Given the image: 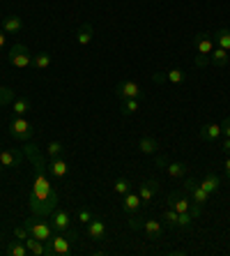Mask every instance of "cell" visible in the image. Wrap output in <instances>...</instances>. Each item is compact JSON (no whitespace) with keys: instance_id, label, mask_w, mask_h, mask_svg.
I'll list each match as a JSON object with an SVG mask.
<instances>
[{"instance_id":"44dd1931","label":"cell","mask_w":230,"mask_h":256,"mask_svg":"<svg viewBox=\"0 0 230 256\" xmlns=\"http://www.w3.org/2000/svg\"><path fill=\"white\" fill-rule=\"evenodd\" d=\"M201 187L207 192V194H214V192H219V187H221V178L214 176V173H207L205 180L201 182Z\"/></svg>"},{"instance_id":"8fae6325","label":"cell","mask_w":230,"mask_h":256,"mask_svg":"<svg viewBox=\"0 0 230 256\" xmlns=\"http://www.w3.org/2000/svg\"><path fill=\"white\" fill-rule=\"evenodd\" d=\"M21 162H23V155L16 152V150H0V164H2V168H16V166H21Z\"/></svg>"},{"instance_id":"603a6c76","label":"cell","mask_w":230,"mask_h":256,"mask_svg":"<svg viewBox=\"0 0 230 256\" xmlns=\"http://www.w3.org/2000/svg\"><path fill=\"white\" fill-rule=\"evenodd\" d=\"M32 67L35 70H48L51 67V54L48 51H39L37 56H32Z\"/></svg>"},{"instance_id":"1f68e13d","label":"cell","mask_w":230,"mask_h":256,"mask_svg":"<svg viewBox=\"0 0 230 256\" xmlns=\"http://www.w3.org/2000/svg\"><path fill=\"white\" fill-rule=\"evenodd\" d=\"M76 220H78V224H90V222L95 220V214H92V210H88V208H83V210H78V214H76Z\"/></svg>"},{"instance_id":"d4e9b609","label":"cell","mask_w":230,"mask_h":256,"mask_svg":"<svg viewBox=\"0 0 230 256\" xmlns=\"http://www.w3.org/2000/svg\"><path fill=\"white\" fill-rule=\"evenodd\" d=\"M51 173H53L55 178H65L67 176V162L62 160V157H55V160H51Z\"/></svg>"},{"instance_id":"cb8c5ba5","label":"cell","mask_w":230,"mask_h":256,"mask_svg":"<svg viewBox=\"0 0 230 256\" xmlns=\"http://www.w3.org/2000/svg\"><path fill=\"white\" fill-rule=\"evenodd\" d=\"M5 252H7L9 256H25V254H30L23 240H12V242L5 247Z\"/></svg>"},{"instance_id":"836d02e7","label":"cell","mask_w":230,"mask_h":256,"mask_svg":"<svg viewBox=\"0 0 230 256\" xmlns=\"http://www.w3.org/2000/svg\"><path fill=\"white\" fill-rule=\"evenodd\" d=\"M14 238L16 240H28L30 238V231H28V226H25V224H18V226H14Z\"/></svg>"},{"instance_id":"8d00e7d4","label":"cell","mask_w":230,"mask_h":256,"mask_svg":"<svg viewBox=\"0 0 230 256\" xmlns=\"http://www.w3.org/2000/svg\"><path fill=\"white\" fill-rule=\"evenodd\" d=\"M143 222H145V220H141V217H138V212L129 214V228H134V231H141V228H143Z\"/></svg>"},{"instance_id":"4fadbf2b","label":"cell","mask_w":230,"mask_h":256,"mask_svg":"<svg viewBox=\"0 0 230 256\" xmlns=\"http://www.w3.org/2000/svg\"><path fill=\"white\" fill-rule=\"evenodd\" d=\"M53 226L58 228L60 233H71V217L67 210H53Z\"/></svg>"},{"instance_id":"3957f363","label":"cell","mask_w":230,"mask_h":256,"mask_svg":"<svg viewBox=\"0 0 230 256\" xmlns=\"http://www.w3.org/2000/svg\"><path fill=\"white\" fill-rule=\"evenodd\" d=\"M9 62H12L16 70H25V67L32 65V56H30L28 46L25 44H14L12 48H9Z\"/></svg>"},{"instance_id":"b9f144b4","label":"cell","mask_w":230,"mask_h":256,"mask_svg":"<svg viewBox=\"0 0 230 256\" xmlns=\"http://www.w3.org/2000/svg\"><path fill=\"white\" fill-rule=\"evenodd\" d=\"M0 168H2V164H0Z\"/></svg>"},{"instance_id":"60d3db41","label":"cell","mask_w":230,"mask_h":256,"mask_svg":"<svg viewBox=\"0 0 230 256\" xmlns=\"http://www.w3.org/2000/svg\"><path fill=\"white\" fill-rule=\"evenodd\" d=\"M226 178L230 180V155L226 157Z\"/></svg>"},{"instance_id":"5b68a950","label":"cell","mask_w":230,"mask_h":256,"mask_svg":"<svg viewBox=\"0 0 230 256\" xmlns=\"http://www.w3.org/2000/svg\"><path fill=\"white\" fill-rule=\"evenodd\" d=\"M184 190L189 192L191 201H194L196 206H205V203L210 201V194H207V192L203 190V187H201V182H198V180H194V178H187V180H184Z\"/></svg>"},{"instance_id":"484cf974","label":"cell","mask_w":230,"mask_h":256,"mask_svg":"<svg viewBox=\"0 0 230 256\" xmlns=\"http://www.w3.org/2000/svg\"><path fill=\"white\" fill-rule=\"evenodd\" d=\"M12 111H14V116H28L30 114V100H25V97L14 100L12 102Z\"/></svg>"},{"instance_id":"f1b7e54d","label":"cell","mask_w":230,"mask_h":256,"mask_svg":"<svg viewBox=\"0 0 230 256\" xmlns=\"http://www.w3.org/2000/svg\"><path fill=\"white\" fill-rule=\"evenodd\" d=\"M217 44L221 48H226V51H230V30H226V28H221V30H217Z\"/></svg>"},{"instance_id":"30bf717a","label":"cell","mask_w":230,"mask_h":256,"mask_svg":"<svg viewBox=\"0 0 230 256\" xmlns=\"http://www.w3.org/2000/svg\"><path fill=\"white\" fill-rule=\"evenodd\" d=\"M143 208V203H141V196H138V192H127L122 196V210L127 214H136L138 210Z\"/></svg>"},{"instance_id":"e0dca14e","label":"cell","mask_w":230,"mask_h":256,"mask_svg":"<svg viewBox=\"0 0 230 256\" xmlns=\"http://www.w3.org/2000/svg\"><path fill=\"white\" fill-rule=\"evenodd\" d=\"M143 231H145V236H148L150 240H159L161 236H164V226H161V222H157V220L143 222Z\"/></svg>"},{"instance_id":"ac0fdd59","label":"cell","mask_w":230,"mask_h":256,"mask_svg":"<svg viewBox=\"0 0 230 256\" xmlns=\"http://www.w3.org/2000/svg\"><path fill=\"white\" fill-rule=\"evenodd\" d=\"M92 37H95V28L90 24H81L76 30V42L78 46H88L90 42H92Z\"/></svg>"},{"instance_id":"5bb4252c","label":"cell","mask_w":230,"mask_h":256,"mask_svg":"<svg viewBox=\"0 0 230 256\" xmlns=\"http://www.w3.org/2000/svg\"><path fill=\"white\" fill-rule=\"evenodd\" d=\"M122 100H131V97H141V86L136 84V81H122L115 90Z\"/></svg>"},{"instance_id":"7c38bea8","label":"cell","mask_w":230,"mask_h":256,"mask_svg":"<svg viewBox=\"0 0 230 256\" xmlns=\"http://www.w3.org/2000/svg\"><path fill=\"white\" fill-rule=\"evenodd\" d=\"M85 233H88L92 240H104L106 238V233H108V228H106V222H101V220H92L90 224H85Z\"/></svg>"},{"instance_id":"4dcf8cb0","label":"cell","mask_w":230,"mask_h":256,"mask_svg":"<svg viewBox=\"0 0 230 256\" xmlns=\"http://www.w3.org/2000/svg\"><path fill=\"white\" fill-rule=\"evenodd\" d=\"M14 100H16V97H14V90L12 88H0V106L12 104Z\"/></svg>"},{"instance_id":"f35d334b","label":"cell","mask_w":230,"mask_h":256,"mask_svg":"<svg viewBox=\"0 0 230 256\" xmlns=\"http://www.w3.org/2000/svg\"><path fill=\"white\" fill-rule=\"evenodd\" d=\"M221 152H224V155H226V157H228V155H230V138H228V136H226V141H224V143H221Z\"/></svg>"},{"instance_id":"4316f807","label":"cell","mask_w":230,"mask_h":256,"mask_svg":"<svg viewBox=\"0 0 230 256\" xmlns=\"http://www.w3.org/2000/svg\"><path fill=\"white\" fill-rule=\"evenodd\" d=\"M138 108H141V104H138V97H131V100H122V116H134Z\"/></svg>"},{"instance_id":"9a60e30c","label":"cell","mask_w":230,"mask_h":256,"mask_svg":"<svg viewBox=\"0 0 230 256\" xmlns=\"http://www.w3.org/2000/svg\"><path fill=\"white\" fill-rule=\"evenodd\" d=\"M2 30L7 35H18L23 30V18L16 16V14H9V16L2 18Z\"/></svg>"},{"instance_id":"f546056e","label":"cell","mask_w":230,"mask_h":256,"mask_svg":"<svg viewBox=\"0 0 230 256\" xmlns=\"http://www.w3.org/2000/svg\"><path fill=\"white\" fill-rule=\"evenodd\" d=\"M113 192H115L118 196H124L127 192H131V182L127 178H118L115 180V185H113Z\"/></svg>"},{"instance_id":"ba28073f","label":"cell","mask_w":230,"mask_h":256,"mask_svg":"<svg viewBox=\"0 0 230 256\" xmlns=\"http://www.w3.org/2000/svg\"><path fill=\"white\" fill-rule=\"evenodd\" d=\"M157 192H159V182H157V180H145V182H141V185H138V196H141L143 206H150Z\"/></svg>"},{"instance_id":"ffe728a7","label":"cell","mask_w":230,"mask_h":256,"mask_svg":"<svg viewBox=\"0 0 230 256\" xmlns=\"http://www.w3.org/2000/svg\"><path fill=\"white\" fill-rule=\"evenodd\" d=\"M157 148H159V141L154 136H143L141 141H138V150H141L143 155H154Z\"/></svg>"},{"instance_id":"52a82bcc","label":"cell","mask_w":230,"mask_h":256,"mask_svg":"<svg viewBox=\"0 0 230 256\" xmlns=\"http://www.w3.org/2000/svg\"><path fill=\"white\" fill-rule=\"evenodd\" d=\"M157 164L159 166L166 168V173L171 176V178H187V173H189V166L187 164H182V162H164V160H157Z\"/></svg>"},{"instance_id":"d6986e66","label":"cell","mask_w":230,"mask_h":256,"mask_svg":"<svg viewBox=\"0 0 230 256\" xmlns=\"http://www.w3.org/2000/svg\"><path fill=\"white\" fill-rule=\"evenodd\" d=\"M25 247H28L30 254H35V256H48L46 242H44V240H37L35 236H30V238L25 240Z\"/></svg>"},{"instance_id":"83f0119b","label":"cell","mask_w":230,"mask_h":256,"mask_svg":"<svg viewBox=\"0 0 230 256\" xmlns=\"http://www.w3.org/2000/svg\"><path fill=\"white\" fill-rule=\"evenodd\" d=\"M46 152H48V157H51V160H55V157H62V155H65V146H62L60 141H51L46 146Z\"/></svg>"},{"instance_id":"d6a6232c","label":"cell","mask_w":230,"mask_h":256,"mask_svg":"<svg viewBox=\"0 0 230 256\" xmlns=\"http://www.w3.org/2000/svg\"><path fill=\"white\" fill-rule=\"evenodd\" d=\"M166 81H171V84H182V81H184V72L182 70L166 72Z\"/></svg>"},{"instance_id":"d590c367","label":"cell","mask_w":230,"mask_h":256,"mask_svg":"<svg viewBox=\"0 0 230 256\" xmlns=\"http://www.w3.org/2000/svg\"><path fill=\"white\" fill-rule=\"evenodd\" d=\"M191 222H194V217H191V212H180V217H177V226H191Z\"/></svg>"},{"instance_id":"ab89813d","label":"cell","mask_w":230,"mask_h":256,"mask_svg":"<svg viewBox=\"0 0 230 256\" xmlns=\"http://www.w3.org/2000/svg\"><path fill=\"white\" fill-rule=\"evenodd\" d=\"M5 30H0V51H2V48H5Z\"/></svg>"},{"instance_id":"277c9868","label":"cell","mask_w":230,"mask_h":256,"mask_svg":"<svg viewBox=\"0 0 230 256\" xmlns=\"http://www.w3.org/2000/svg\"><path fill=\"white\" fill-rule=\"evenodd\" d=\"M46 250H48V256L53 254H71V236L67 238V236H62V233H58V236H53L51 240H46Z\"/></svg>"},{"instance_id":"7402d4cb","label":"cell","mask_w":230,"mask_h":256,"mask_svg":"<svg viewBox=\"0 0 230 256\" xmlns=\"http://www.w3.org/2000/svg\"><path fill=\"white\" fill-rule=\"evenodd\" d=\"M210 60H212L217 67H226V65H228V60H230V56H228V51H226V48L217 46V48H212V54H210Z\"/></svg>"},{"instance_id":"74e56055","label":"cell","mask_w":230,"mask_h":256,"mask_svg":"<svg viewBox=\"0 0 230 256\" xmlns=\"http://www.w3.org/2000/svg\"><path fill=\"white\" fill-rule=\"evenodd\" d=\"M221 134H226V136L230 138V118H226L224 122H221Z\"/></svg>"},{"instance_id":"7a4b0ae2","label":"cell","mask_w":230,"mask_h":256,"mask_svg":"<svg viewBox=\"0 0 230 256\" xmlns=\"http://www.w3.org/2000/svg\"><path fill=\"white\" fill-rule=\"evenodd\" d=\"M196 48H198V56H196V65L198 67H205L207 60H210V54H212V37L207 35V32H198L196 35Z\"/></svg>"},{"instance_id":"6da1fadb","label":"cell","mask_w":230,"mask_h":256,"mask_svg":"<svg viewBox=\"0 0 230 256\" xmlns=\"http://www.w3.org/2000/svg\"><path fill=\"white\" fill-rule=\"evenodd\" d=\"M9 134L16 141H30L32 134H35V127L25 120V116H14V120L9 122Z\"/></svg>"},{"instance_id":"2e32d148","label":"cell","mask_w":230,"mask_h":256,"mask_svg":"<svg viewBox=\"0 0 230 256\" xmlns=\"http://www.w3.org/2000/svg\"><path fill=\"white\" fill-rule=\"evenodd\" d=\"M219 136H221V125L217 122H207V125L201 127V138L207 143H217Z\"/></svg>"},{"instance_id":"e575fe53","label":"cell","mask_w":230,"mask_h":256,"mask_svg":"<svg viewBox=\"0 0 230 256\" xmlns=\"http://www.w3.org/2000/svg\"><path fill=\"white\" fill-rule=\"evenodd\" d=\"M177 217H180V212H177V210L166 208V212H164V222H168L171 226H177Z\"/></svg>"},{"instance_id":"8992f818","label":"cell","mask_w":230,"mask_h":256,"mask_svg":"<svg viewBox=\"0 0 230 256\" xmlns=\"http://www.w3.org/2000/svg\"><path fill=\"white\" fill-rule=\"evenodd\" d=\"M25 226H28L30 236H35L37 240H51L53 238V231H51V226L48 224H44V222H35V220H28L25 222Z\"/></svg>"},{"instance_id":"9c48e42d","label":"cell","mask_w":230,"mask_h":256,"mask_svg":"<svg viewBox=\"0 0 230 256\" xmlns=\"http://www.w3.org/2000/svg\"><path fill=\"white\" fill-rule=\"evenodd\" d=\"M191 206H194V201L182 196V194H177V192H173L168 196V208L177 210V212H191Z\"/></svg>"}]
</instances>
